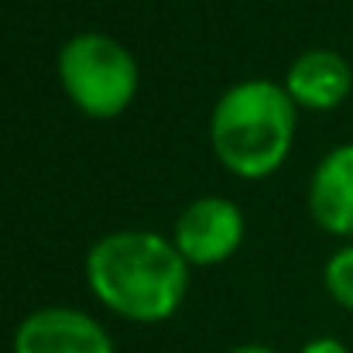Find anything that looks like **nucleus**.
Wrapping results in <instances>:
<instances>
[{
  "label": "nucleus",
  "mask_w": 353,
  "mask_h": 353,
  "mask_svg": "<svg viewBox=\"0 0 353 353\" xmlns=\"http://www.w3.org/2000/svg\"><path fill=\"white\" fill-rule=\"evenodd\" d=\"M59 79L83 114L110 120L123 114L137 93V62L110 34L83 31L62 45Z\"/></svg>",
  "instance_id": "nucleus-3"
},
{
  "label": "nucleus",
  "mask_w": 353,
  "mask_h": 353,
  "mask_svg": "<svg viewBox=\"0 0 353 353\" xmlns=\"http://www.w3.org/2000/svg\"><path fill=\"white\" fill-rule=\"evenodd\" d=\"M210 137L216 158L240 179H264L288 158L295 137V100L271 79L227 90L213 110Z\"/></svg>",
  "instance_id": "nucleus-2"
},
{
  "label": "nucleus",
  "mask_w": 353,
  "mask_h": 353,
  "mask_svg": "<svg viewBox=\"0 0 353 353\" xmlns=\"http://www.w3.org/2000/svg\"><path fill=\"white\" fill-rule=\"evenodd\" d=\"M86 281L110 312L130 323H161L189 292V261L161 234L120 230L90 250Z\"/></svg>",
  "instance_id": "nucleus-1"
},
{
  "label": "nucleus",
  "mask_w": 353,
  "mask_h": 353,
  "mask_svg": "<svg viewBox=\"0 0 353 353\" xmlns=\"http://www.w3.org/2000/svg\"><path fill=\"white\" fill-rule=\"evenodd\" d=\"M14 353H117L110 333L79 309L48 305L31 316L14 333Z\"/></svg>",
  "instance_id": "nucleus-5"
},
{
  "label": "nucleus",
  "mask_w": 353,
  "mask_h": 353,
  "mask_svg": "<svg viewBox=\"0 0 353 353\" xmlns=\"http://www.w3.org/2000/svg\"><path fill=\"white\" fill-rule=\"evenodd\" d=\"M285 90H288V97L299 107L333 110V107H340L350 97L353 69L347 65L343 55H336L330 48H312V52H302L292 62Z\"/></svg>",
  "instance_id": "nucleus-7"
},
{
  "label": "nucleus",
  "mask_w": 353,
  "mask_h": 353,
  "mask_svg": "<svg viewBox=\"0 0 353 353\" xmlns=\"http://www.w3.org/2000/svg\"><path fill=\"white\" fill-rule=\"evenodd\" d=\"M243 240V216L230 199L203 196L175 223V247L189 264H220Z\"/></svg>",
  "instance_id": "nucleus-4"
},
{
  "label": "nucleus",
  "mask_w": 353,
  "mask_h": 353,
  "mask_svg": "<svg viewBox=\"0 0 353 353\" xmlns=\"http://www.w3.org/2000/svg\"><path fill=\"white\" fill-rule=\"evenodd\" d=\"M323 281H326V292H330L347 312H353V243L343 247V250H336V254L326 261Z\"/></svg>",
  "instance_id": "nucleus-8"
},
{
  "label": "nucleus",
  "mask_w": 353,
  "mask_h": 353,
  "mask_svg": "<svg viewBox=\"0 0 353 353\" xmlns=\"http://www.w3.org/2000/svg\"><path fill=\"white\" fill-rule=\"evenodd\" d=\"M299 353H350V350L340 340H333V336H319V340H309Z\"/></svg>",
  "instance_id": "nucleus-9"
},
{
  "label": "nucleus",
  "mask_w": 353,
  "mask_h": 353,
  "mask_svg": "<svg viewBox=\"0 0 353 353\" xmlns=\"http://www.w3.org/2000/svg\"><path fill=\"white\" fill-rule=\"evenodd\" d=\"M309 213L333 236H353V144L333 148L312 172Z\"/></svg>",
  "instance_id": "nucleus-6"
},
{
  "label": "nucleus",
  "mask_w": 353,
  "mask_h": 353,
  "mask_svg": "<svg viewBox=\"0 0 353 353\" xmlns=\"http://www.w3.org/2000/svg\"><path fill=\"white\" fill-rule=\"evenodd\" d=\"M230 353H278V350H271V347H261V343H247V347H236V350Z\"/></svg>",
  "instance_id": "nucleus-10"
}]
</instances>
